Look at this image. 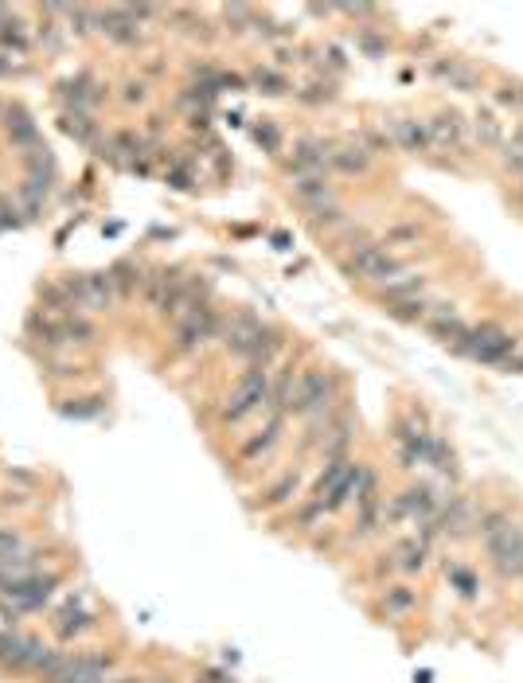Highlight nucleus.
<instances>
[{
  "label": "nucleus",
  "mask_w": 523,
  "mask_h": 683,
  "mask_svg": "<svg viewBox=\"0 0 523 683\" xmlns=\"http://www.w3.org/2000/svg\"><path fill=\"white\" fill-rule=\"evenodd\" d=\"M270 387H274V371L266 363H246V371L235 379L231 395L219 402L215 422L219 426H242L258 410H270Z\"/></svg>",
  "instance_id": "nucleus-1"
},
{
  "label": "nucleus",
  "mask_w": 523,
  "mask_h": 683,
  "mask_svg": "<svg viewBox=\"0 0 523 683\" xmlns=\"http://www.w3.org/2000/svg\"><path fill=\"white\" fill-rule=\"evenodd\" d=\"M340 375L328 371L321 363H309L297 371V395L289 406V418H301V422H324L332 410H340Z\"/></svg>",
  "instance_id": "nucleus-2"
},
{
  "label": "nucleus",
  "mask_w": 523,
  "mask_h": 683,
  "mask_svg": "<svg viewBox=\"0 0 523 683\" xmlns=\"http://www.w3.org/2000/svg\"><path fill=\"white\" fill-rule=\"evenodd\" d=\"M516 348H520V336L492 321L469 324V332L461 336V344H453L457 356H465V360H473V363H484V367H500Z\"/></svg>",
  "instance_id": "nucleus-3"
},
{
  "label": "nucleus",
  "mask_w": 523,
  "mask_h": 683,
  "mask_svg": "<svg viewBox=\"0 0 523 683\" xmlns=\"http://www.w3.org/2000/svg\"><path fill=\"white\" fill-rule=\"evenodd\" d=\"M47 652H51V644L43 641V637H36V633L0 629V676H4V680L36 676Z\"/></svg>",
  "instance_id": "nucleus-4"
},
{
  "label": "nucleus",
  "mask_w": 523,
  "mask_h": 683,
  "mask_svg": "<svg viewBox=\"0 0 523 683\" xmlns=\"http://www.w3.org/2000/svg\"><path fill=\"white\" fill-rule=\"evenodd\" d=\"M47 629H51V637L63 648H71V644L86 641L90 633H98V609L90 605V598L82 590H75V594H67L63 602L51 609Z\"/></svg>",
  "instance_id": "nucleus-5"
},
{
  "label": "nucleus",
  "mask_w": 523,
  "mask_h": 683,
  "mask_svg": "<svg viewBox=\"0 0 523 683\" xmlns=\"http://www.w3.org/2000/svg\"><path fill=\"white\" fill-rule=\"evenodd\" d=\"M63 570H40V574H32V578H24V582H16V586H4L0 590V602L8 605L16 617H24V613H43L51 598L59 594V586H63Z\"/></svg>",
  "instance_id": "nucleus-6"
},
{
  "label": "nucleus",
  "mask_w": 523,
  "mask_h": 683,
  "mask_svg": "<svg viewBox=\"0 0 523 683\" xmlns=\"http://www.w3.org/2000/svg\"><path fill=\"white\" fill-rule=\"evenodd\" d=\"M211 340H219V317H215L211 305H196L192 313H184L176 321V328H172V356L176 360H188L200 348H207Z\"/></svg>",
  "instance_id": "nucleus-7"
},
{
  "label": "nucleus",
  "mask_w": 523,
  "mask_h": 683,
  "mask_svg": "<svg viewBox=\"0 0 523 683\" xmlns=\"http://www.w3.org/2000/svg\"><path fill=\"white\" fill-rule=\"evenodd\" d=\"M391 442L399 449L403 469L426 465V453H430V442H434V430L426 426V414H422V410H406V414H399L395 426H391Z\"/></svg>",
  "instance_id": "nucleus-8"
},
{
  "label": "nucleus",
  "mask_w": 523,
  "mask_h": 683,
  "mask_svg": "<svg viewBox=\"0 0 523 683\" xmlns=\"http://www.w3.org/2000/svg\"><path fill=\"white\" fill-rule=\"evenodd\" d=\"M484 555H488V566L500 582L523 578V520H512L500 535H492L484 543Z\"/></svg>",
  "instance_id": "nucleus-9"
},
{
  "label": "nucleus",
  "mask_w": 523,
  "mask_h": 683,
  "mask_svg": "<svg viewBox=\"0 0 523 683\" xmlns=\"http://www.w3.org/2000/svg\"><path fill=\"white\" fill-rule=\"evenodd\" d=\"M63 285H67V293H71L79 313H106V309L118 305V289L110 282V270H102V274H71V278H63Z\"/></svg>",
  "instance_id": "nucleus-10"
},
{
  "label": "nucleus",
  "mask_w": 523,
  "mask_h": 683,
  "mask_svg": "<svg viewBox=\"0 0 523 683\" xmlns=\"http://www.w3.org/2000/svg\"><path fill=\"white\" fill-rule=\"evenodd\" d=\"M285 414H278V410H266V422L250 434V438H242L239 449H235V457H239L242 465H258V461H266L278 445H282L285 438Z\"/></svg>",
  "instance_id": "nucleus-11"
},
{
  "label": "nucleus",
  "mask_w": 523,
  "mask_h": 683,
  "mask_svg": "<svg viewBox=\"0 0 523 683\" xmlns=\"http://www.w3.org/2000/svg\"><path fill=\"white\" fill-rule=\"evenodd\" d=\"M430 79L438 86H449V90H461V94H481L484 90V75L461 55H442V59H430Z\"/></svg>",
  "instance_id": "nucleus-12"
},
{
  "label": "nucleus",
  "mask_w": 523,
  "mask_h": 683,
  "mask_svg": "<svg viewBox=\"0 0 523 683\" xmlns=\"http://www.w3.org/2000/svg\"><path fill=\"white\" fill-rule=\"evenodd\" d=\"M418 605H422V594H418V590L403 578V582H387V586H379V594H375V602H371V613H375L379 621L399 625V621H406Z\"/></svg>",
  "instance_id": "nucleus-13"
},
{
  "label": "nucleus",
  "mask_w": 523,
  "mask_h": 683,
  "mask_svg": "<svg viewBox=\"0 0 523 683\" xmlns=\"http://www.w3.org/2000/svg\"><path fill=\"white\" fill-rule=\"evenodd\" d=\"M301 488H305V473L293 465V469H285L274 484H266V488L258 492V500H250L246 508H250V512H282V508H293V504L305 496Z\"/></svg>",
  "instance_id": "nucleus-14"
},
{
  "label": "nucleus",
  "mask_w": 523,
  "mask_h": 683,
  "mask_svg": "<svg viewBox=\"0 0 523 683\" xmlns=\"http://www.w3.org/2000/svg\"><path fill=\"white\" fill-rule=\"evenodd\" d=\"M442 500L445 496H438L426 481H410L406 488H399V504H403L406 512V523H414L418 531L422 527H434L438 512H442Z\"/></svg>",
  "instance_id": "nucleus-15"
},
{
  "label": "nucleus",
  "mask_w": 523,
  "mask_h": 683,
  "mask_svg": "<svg viewBox=\"0 0 523 683\" xmlns=\"http://www.w3.org/2000/svg\"><path fill=\"white\" fill-rule=\"evenodd\" d=\"M383 133H391V141L403 149V153H434L430 145V125L426 118H414V114H391L383 121Z\"/></svg>",
  "instance_id": "nucleus-16"
},
{
  "label": "nucleus",
  "mask_w": 523,
  "mask_h": 683,
  "mask_svg": "<svg viewBox=\"0 0 523 683\" xmlns=\"http://www.w3.org/2000/svg\"><path fill=\"white\" fill-rule=\"evenodd\" d=\"M430 125V145L442 153H465L469 149V121L457 110H438L434 118H426Z\"/></svg>",
  "instance_id": "nucleus-17"
},
{
  "label": "nucleus",
  "mask_w": 523,
  "mask_h": 683,
  "mask_svg": "<svg viewBox=\"0 0 523 683\" xmlns=\"http://www.w3.org/2000/svg\"><path fill=\"white\" fill-rule=\"evenodd\" d=\"M289 192H293V200L301 203L309 215H317L324 207L340 203L336 188L328 184V176H293V180H289Z\"/></svg>",
  "instance_id": "nucleus-18"
},
{
  "label": "nucleus",
  "mask_w": 523,
  "mask_h": 683,
  "mask_svg": "<svg viewBox=\"0 0 523 683\" xmlns=\"http://www.w3.org/2000/svg\"><path fill=\"white\" fill-rule=\"evenodd\" d=\"M391 555H395V566H399V574L403 578H418L426 566H430V543L414 531V535H399L395 543H391Z\"/></svg>",
  "instance_id": "nucleus-19"
},
{
  "label": "nucleus",
  "mask_w": 523,
  "mask_h": 683,
  "mask_svg": "<svg viewBox=\"0 0 523 683\" xmlns=\"http://www.w3.org/2000/svg\"><path fill=\"white\" fill-rule=\"evenodd\" d=\"M371 168H375V153L363 145L360 137L356 141H340L332 149V172H340V176H367Z\"/></svg>",
  "instance_id": "nucleus-20"
},
{
  "label": "nucleus",
  "mask_w": 523,
  "mask_h": 683,
  "mask_svg": "<svg viewBox=\"0 0 523 683\" xmlns=\"http://www.w3.org/2000/svg\"><path fill=\"white\" fill-rule=\"evenodd\" d=\"M422 324H426L442 344H449V348H453V344H461V336L469 332V321H465L453 305H430V317H426Z\"/></svg>",
  "instance_id": "nucleus-21"
},
{
  "label": "nucleus",
  "mask_w": 523,
  "mask_h": 683,
  "mask_svg": "<svg viewBox=\"0 0 523 683\" xmlns=\"http://www.w3.org/2000/svg\"><path fill=\"white\" fill-rule=\"evenodd\" d=\"M445 578H449V590L461 598L465 605L481 602V574L469 563H457V559H445L442 563Z\"/></svg>",
  "instance_id": "nucleus-22"
},
{
  "label": "nucleus",
  "mask_w": 523,
  "mask_h": 683,
  "mask_svg": "<svg viewBox=\"0 0 523 683\" xmlns=\"http://www.w3.org/2000/svg\"><path fill=\"white\" fill-rule=\"evenodd\" d=\"M352 461L356 457H324V469L321 477L313 481V488L305 492V496H313V500H321V504H328V496L340 488V481L348 477V469H352Z\"/></svg>",
  "instance_id": "nucleus-23"
},
{
  "label": "nucleus",
  "mask_w": 523,
  "mask_h": 683,
  "mask_svg": "<svg viewBox=\"0 0 523 683\" xmlns=\"http://www.w3.org/2000/svg\"><path fill=\"white\" fill-rule=\"evenodd\" d=\"M426 289H430L426 274H399L395 282L379 285V301L395 305V301H410V297H426Z\"/></svg>",
  "instance_id": "nucleus-24"
},
{
  "label": "nucleus",
  "mask_w": 523,
  "mask_h": 683,
  "mask_svg": "<svg viewBox=\"0 0 523 683\" xmlns=\"http://www.w3.org/2000/svg\"><path fill=\"white\" fill-rule=\"evenodd\" d=\"M250 86H254V90H262V94H270V98L293 94L289 75H285V71H278V67H270V63H258V67L250 71Z\"/></svg>",
  "instance_id": "nucleus-25"
},
{
  "label": "nucleus",
  "mask_w": 523,
  "mask_h": 683,
  "mask_svg": "<svg viewBox=\"0 0 523 683\" xmlns=\"http://www.w3.org/2000/svg\"><path fill=\"white\" fill-rule=\"evenodd\" d=\"M426 465H430L434 473H442L445 481H457V477H461V469H457V453H453V445L445 442L442 434H434L430 453H426Z\"/></svg>",
  "instance_id": "nucleus-26"
},
{
  "label": "nucleus",
  "mask_w": 523,
  "mask_h": 683,
  "mask_svg": "<svg viewBox=\"0 0 523 683\" xmlns=\"http://www.w3.org/2000/svg\"><path fill=\"white\" fill-rule=\"evenodd\" d=\"M512 520H516V516H512V508H508V504H488V508L481 504V516H477V539L488 543L492 535H500Z\"/></svg>",
  "instance_id": "nucleus-27"
},
{
  "label": "nucleus",
  "mask_w": 523,
  "mask_h": 683,
  "mask_svg": "<svg viewBox=\"0 0 523 683\" xmlns=\"http://www.w3.org/2000/svg\"><path fill=\"white\" fill-rule=\"evenodd\" d=\"M324 504L321 500H313V496H301L297 504H293V512H289V527H297V531H317V523H324Z\"/></svg>",
  "instance_id": "nucleus-28"
},
{
  "label": "nucleus",
  "mask_w": 523,
  "mask_h": 683,
  "mask_svg": "<svg viewBox=\"0 0 523 683\" xmlns=\"http://www.w3.org/2000/svg\"><path fill=\"white\" fill-rule=\"evenodd\" d=\"M110 282L118 289V301H129L133 293H141V266H133V262H118V266H110Z\"/></svg>",
  "instance_id": "nucleus-29"
},
{
  "label": "nucleus",
  "mask_w": 523,
  "mask_h": 683,
  "mask_svg": "<svg viewBox=\"0 0 523 683\" xmlns=\"http://www.w3.org/2000/svg\"><path fill=\"white\" fill-rule=\"evenodd\" d=\"M63 133H71V137L82 141V145H94V141H98V133H102V125L90 118V114L67 110V114H63Z\"/></svg>",
  "instance_id": "nucleus-30"
},
{
  "label": "nucleus",
  "mask_w": 523,
  "mask_h": 683,
  "mask_svg": "<svg viewBox=\"0 0 523 683\" xmlns=\"http://www.w3.org/2000/svg\"><path fill=\"white\" fill-rule=\"evenodd\" d=\"M473 137H477L481 149H504V125L496 121V114H488V110L473 118Z\"/></svg>",
  "instance_id": "nucleus-31"
},
{
  "label": "nucleus",
  "mask_w": 523,
  "mask_h": 683,
  "mask_svg": "<svg viewBox=\"0 0 523 683\" xmlns=\"http://www.w3.org/2000/svg\"><path fill=\"white\" fill-rule=\"evenodd\" d=\"M8 137H12V145H36L40 141V129H36V121L28 118V114H8Z\"/></svg>",
  "instance_id": "nucleus-32"
},
{
  "label": "nucleus",
  "mask_w": 523,
  "mask_h": 683,
  "mask_svg": "<svg viewBox=\"0 0 523 683\" xmlns=\"http://www.w3.org/2000/svg\"><path fill=\"white\" fill-rule=\"evenodd\" d=\"M297 94V102H305V106H324V102H332L336 98V82L332 79H313L305 90H293Z\"/></svg>",
  "instance_id": "nucleus-33"
},
{
  "label": "nucleus",
  "mask_w": 523,
  "mask_h": 683,
  "mask_svg": "<svg viewBox=\"0 0 523 683\" xmlns=\"http://www.w3.org/2000/svg\"><path fill=\"white\" fill-rule=\"evenodd\" d=\"M254 141H258V145H262L270 157H282V141H285V137H282V129L274 125V118H262L258 125H254Z\"/></svg>",
  "instance_id": "nucleus-34"
},
{
  "label": "nucleus",
  "mask_w": 523,
  "mask_h": 683,
  "mask_svg": "<svg viewBox=\"0 0 523 683\" xmlns=\"http://www.w3.org/2000/svg\"><path fill=\"white\" fill-rule=\"evenodd\" d=\"M32 543H28V535L16 527V523H0V559H8V555H20V551H28Z\"/></svg>",
  "instance_id": "nucleus-35"
},
{
  "label": "nucleus",
  "mask_w": 523,
  "mask_h": 683,
  "mask_svg": "<svg viewBox=\"0 0 523 683\" xmlns=\"http://www.w3.org/2000/svg\"><path fill=\"white\" fill-rule=\"evenodd\" d=\"M391 309V317H399V321H426L430 317V301L426 297H410V301H395V305H387Z\"/></svg>",
  "instance_id": "nucleus-36"
},
{
  "label": "nucleus",
  "mask_w": 523,
  "mask_h": 683,
  "mask_svg": "<svg viewBox=\"0 0 523 683\" xmlns=\"http://www.w3.org/2000/svg\"><path fill=\"white\" fill-rule=\"evenodd\" d=\"M418 223H395V227H387V235H383V246L391 250V246H410V242H418Z\"/></svg>",
  "instance_id": "nucleus-37"
},
{
  "label": "nucleus",
  "mask_w": 523,
  "mask_h": 683,
  "mask_svg": "<svg viewBox=\"0 0 523 683\" xmlns=\"http://www.w3.org/2000/svg\"><path fill=\"white\" fill-rule=\"evenodd\" d=\"M164 180L172 184V188H196V172H192V164L188 161H172L168 168H164Z\"/></svg>",
  "instance_id": "nucleus-38"
},
{
  "label": "nucleus",
  "mask_w": 523,
  "mask_h": 683,
  "mask_svg": "<svg viewBox=\"0 0 523 683\" xmlns=\"http://www.w3.org/2000/svg\"><path fill=\"white\" fill-rule=\"evenodd\" d=\"M149 98H153V94H149V82L145 79L121 82V102H125V106H149Z\"/></svg>",
  "instance_id": "nucleus-39"
},
{
  "label": "nucleus",
  "mask_w": 523,
  "mask_h": 683,
  "mask_svg": "<svg viewBox=\"0 0 523 683\" xmlns=\"http://www.w3.org/2000/svg\"><path fill=\"white\" fill-rule=\"evenodd\" d=\"M367 574H371V582L387 586V582H391V578L399 574V566H395V555H391V551H379V555H375V563H371V570H367Z\"/></svg>",
  "instance_id": "nucleus-40"
},
{
  "label": "nucleus",
  "mask_w": 523,
  "mask_h": 683,
  "mask_svg": "<svg viewBox=\"0 0 523 683\" xmlns=\"http://www.w3.org/2000/svg\"><path fill=\"white\" fill-rule=\"evenodd\" d=\"M496 102H500L504 110H512V114H523V86H512V82L500 86V90H496Z\"/></svg>",
  "instance_id": "nucleus-41"
},
{
  "label": "nucleus",
  "mask_w": 523,
  "mask_h": 683,
  "mask_svg": "<svg viewBox=\"0 0 523 683\" xmlns=\"http://www.w3.org/2000/svg\"><path fill=\"white\" fill-rule=\"evenodd\" d=\"M75 406H63L67 414H75V418H98L102 414V402L98 399H71Z\"/></svg>",
  "instance_id": "nucleus-42"
},
{
  "label": "nucleus",
  "mask_w": 523,
  "mask_h": 683,
  "mask_svg": "<svg viewBox=\"0 0 523 683\" xmlns=\"http://www.w3.org/2000/svg\"><path fill=\"white\" fill-rule=\"evenodd\" d=\"M500 367H504V371H516V375H523V348H516V352L500 363Z\"/></svg>",
  "instance_id": "nucleus-43"
},
{
  "label": "nucleus",
  "mask_w": 523,
  "mask_h": 683,
  "mask_svg": "<svg viewBox=\"0 0 523 683\" xmlns=\"http://www.w3.org/2000/svg\"><path fill=\"white\" fill-rule=\"evenodd\" d=\"M110 683H145L141 676H125V680H110Z\"/></svg>",
  "instance_id": "nucleus-44"
}]
</instances>
